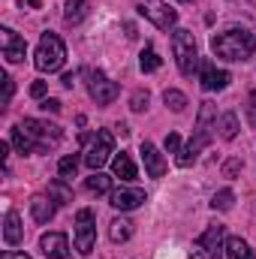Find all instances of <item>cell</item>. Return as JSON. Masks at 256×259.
I'll return each mask as SVG.
<instances>
[{
	"label": "cell",
	"mask_w": 256,
	"mask_h": 259,
	"mask_svg": "<svg viewBox=\"0 0 256 259\" xmlns=\"http://www.w3.org/2000/svg\"><path fill=\"white\" fill-rule=\"evenodd\" d=\"M172 55H175L181 75H193L199 69V49H196V36L190 30H184V27L172 30Z\"/></svg>",
	"instance_id": "obj_3"
},
{
	"label": "cell",
	"mask_w": 256,
	"mask_h": 259,
	"mask_svg": "<svg viewBox=\"0 0 256 259\" xmlns=\"http://www.w3.org/2000/svg\"><path fill=\"white\" fill-rule=\"evenodd\" d=\"M160 64H163V61H160V55H157L151 46H148V49L142 52V58H139V66H142V72H154V69H160Z\"/></svg>",
	"instance_id": "obj_26"
},
{
	"label": "cell",
	"mask_w": 256,
	"mask_h": 259,
	"mask_svg": "<svg viewBox=\"0 0 256 259\" xmlns=\"http://www.w3.org/2000/svg\"><path fill=\"white\" fill-rule=\"evenodd\" d=\"M112 154H115V136L109 130H97V136L91 139V145L84 151V166L97 172L100 166H106L112 160Z\"/></svg>",
	"instance_id": "obj_4"
},
{
	"label": "cell",
	"mask_w": 256,
	"mask_h": 259,
	"mask_svg": "<svg viewBox=\"0 0 256 259\" xmlns=\"http://www.w3.org/2000/svg\"><path fill=\"white\" fill-rule=\"evenodd\" d=\"M24 133L27 136H33L36 139V145L42 148V151H49V148H55L61 139H64V130L58 127V124H49V121H39V118H24Z\"/></svg>",
	"instance_id": "obj_6"
},
{
	"label": "cell",
	"mask_w": 256,
	"mask_h": 259,
	"mask_svg": "<svg viewBox=\"0 0 256 259\" xmlns=\"http://www.w3.org/2000/svg\"><path fill=\"white\" fill-rule=\"evenodd\" d=\"M75 172H78V157H75V154L61 157V163H58V175H61V181H72Z\"/></svg>",
	"instance_id": "obj_24"
},
{
	"label": "cell",
	"mask_w": 256,
	"mask_h": 259,
	"mask_svg": "<svg viewBox=\"0 0 256 259\" xmlns=\"http://www.w3.org/2000/svg\"><path fill=\"white\" fill-rule=\"evenodd\" d=\"M130 235H133V223H130L127 217H115V220L109 223V238H112L115 244L130 241Z\"/></svg>",
	"instance_id": "obj_19"
},
{
	"label": "cell",
	"mask_w": 256,
	"mask_h": 259,
	"mask_svg": "<svg viewBox=\"0 0 256 259\" xmlns=\"http://www.w3.org/2000/svg\"><path fill=\"white\" fill-rule=\"evenodd\" d=\"M139 15H145L148 21H154L160 30H172L178 24V12L172 6H166L163 0H145V3H139Z\"/></svg>",
	"instance_id": "obj_7"
},
{
	"label": "cell",
	"mask_w": 256,
	"mask_h": 259,
	"mask_svg": "<svg viewBox=\"0 0 256 259\" xmlns=\"http://www.w3.org/2000/svg\"><path fill=\"white\" fill-rule=\"evenodd\" d=\"M148 103H151V94H148V91H136V94L130 97V109H133V112H145Z\"/></svg>",
	"instance_id": "obj_28"
},
{
	"label": "cell",
	"mask_w": 256,
	"mask_h": 259,
	"mask_svg": "<svg viewBox=\"0 0 256 259\" xmlns=\"http://www.w3.org/2000/svg\"><path fill=\"white\" fill-rule=\"evenodd\" d=\"M66 61V49L61 42L58 33H42L39 36V46H36V55H33V66L39 72H58Z\"/></svg>",
	"instance_id": "obj_2"
},
{
	"label": "cell",
	"mask_w": 256,
	"mask_h": 259,
	"mask_svg": "<svg viewBox=\"0 0 256 259\" xmlns=\"http://www.w3.org/2000/svg\"><path fill=\"white\" fill-rule=\"evenodd\" d=\"M163 103H166L172 112H184V109H187V97H184L181 91H175V88H169V91L163 94Z\"/></svg>",
	"instance_id": "obj_25"
},
{
	"label": "cell",
	"mask_w": 256,
	"mask_h": 259,
	"mask_svg": "<svg viewBox=\"0 0 256 259\" xmlns=\"http://www.w3.org/2000/svg\"><path fill=\"white\" fill-rule=\"evenodd\" d=\"M84 187H88L91 193H97V196H100V193H109V190H112V178H109V175H103V172L97 169V172L84 181Z\"/></svg>",
	"instance_id": "obj_23"
},
{
	"label": "cell",
	"mask_w": 256,
	"mask_h": 259,
	"mask_svg": "<svg viewBox=\"0 0 256 259\" xmlns=\"http://www.w3.org/2000/svg\"><path fill=\"white\" fill-rule=\"evenodd\" d=\"M199 81H202L205 91H223V88L232 81V75H229L226 69H217L211 61H202V64H199Z\"/></svg>",
	"instance_id": "obj_10"
},
{
	"label": "cell",
	"mask_w": 256,
	"mask_h": 259,
	"mask_svg": "<svg viewBox=\"0 0 256 259\" xmlns=\"http://www.w3.org/2000/svg\"><path fill=\"white\" fill-rule=\"evenodd\" d=\"M247 118H250V124H256V91L250 94V100H247Z\"/></svg>",
	"instance_id": "obj_35"
},
{
	"label": "cell",
	"mask_w": 256,
	"mask_h": 259,
	"mask_svg": "<svg viewBox=\"0 0 256 259\" xmlns=\"http://www.w3.org/2000/svg\"><path fill=\"white\" fill-rule=\"evenodd\" d=\"M241 169H244V163H241V157H229V160L223 163V175H226V178H235V175H238Z\"/></svg>",
	"instance_id": "obj_30"
},
{
	"label": "cell",
	"mask_w": 256,
	"mask_h": 259,
	"mask_svg": "<svg viewBox=\"0 0 256 259\" xmlns=\"http://www.w3.org/2000/svg\"><path fill=\"white\" fill-rule=\"evenodd\" d=\"M39 109H42V112L58 115V112H61V100H52V97H49V100H42V106H39Z\"/></svg>",
	"instance_id": "obj_32"
},
{
	"label": "cell",
	"mask_w": 256,
	"mask_h": 259,
	"mask_svg": "<svg viewBox=\"0 0 256 259\" xmlns=\"http://www.w3.org/2000/svg\"><path fill=\"white\" fill-rule=\"evenodd\" d=\"M9 157V142H0V160H6Z\"/></svg>",
	"instance_id": "obj_37"
},
{
	"label": "cell",
	"mask_w": 256,
	"mask_h": 259,
	"mask_svg": "<svg viewBox=\"0 0 256 259\" xmlns=\"http://www.w3.org/2000/svg\"><path fill=\"white\" fill-rule=\"evenodd\" d=\"M84 15H88V0H66V9H64L66 24H78Z\"/></svg>",
	"instance_id": "obj_22"
},
{
	"label": "cell",
	"mask_w": 256,
	"mask_h": 259,
	"mask_svg": "<svg viewBox=\"0 0 256 259\" xmlns=\"http://www.w3.org/2000/svg\"><path fill=\"white\" fill-rule=\"evenodd\" d=\"M39 247L49 259H69V241L64 232H49L39 238Z\"/></svg>",
	"instance_id": "obj_12"
},
{
	"label": "cell",
	"mask_w": 256,
	"mask_h": 259,
	"mask_svg": "<svg viewBox=\"0 0 256 259\" xmlns=\"http://www.w3.org/2000/svg\"><path fill=\"white\" fill-rule=\"evenodd\" d=\"M226 259H253V250L244 238H226Z\"/></svg>",
	"instance_id": "obj_21"
},
{
	"label": "cell",
	"mask_w": 256,
	"mask_h": 259,
	"mask_svg": "<svg viewBox=\"0 0 256 259\" xmlns=\"http://www.w3.org/2000/svg\"><path fill=\"white\" fill-rule=\"evenodd\" d=\"M0 52H3L6 64H21L24 55H27V42L12 27H0Z\"/></svg>",
	"instance_id": "obj_9"
},
{
	"label": "cell",
	"mask_w": 256,
	"mask_h": 259,
	"mask_svg": "<svg viewBox=\"0 0 256 259\" xmlns=\"http://www.w3.org/2000/svg\"><path fill=\"white\" fill-rule=\"evenodd\" d=\"M39 3H42V0H27V6H33V9H36Z\"/></svg>",
	"instance_id": "obj_39"
},
{
	"label": "cell",
	"mask_w": 256,
	"mask_h": 259,
	"mask_svg": "<svg viewBox=\"0 0 256 259\" xmlns=\"http://www.w3.org/2000/svg\"><path fill=\"white\" fill-rule=\"evenodd\" d=\"M94 241H97V217L91 208H78L75 211V250L88 256L94 250Z\"/></svg>",
	"instance_id": "obj_5"
},
{
	"label": "cell",
	"mask_w": 256,
	"mask_h": 259,
	"mask_svg": "<svg viewBox=\"0 0 256 259\" xmlns=\"http://www.w3.org/2000/svg\"><path fill=\"white\" fill-rule=\"evenodd\" d=\"M88 94L97 106H109L118 100V84L112 78H106L103 72H91L88 75Z\"/></svg>",
	"instance_id": "obj_8"
},
{
	"label": "cell",
	"mask_w": 256,
	"mask_h": 259,
	"mask_svg": "<svg viewBox=\"0 0 256 259\" xmlns=\"http://www.w3.org/2000/svg\"><path fill=\"white\" fill-rule=\"evenodd\" d=\"M30 97H33V100H42V97H46V81H33V84H30Z\"/></svg>",
	"instance_id": "obj_34"
},
{
	"label": "cell",
	"mask_w": 256,
	"mask_h": 259,
	"mask_svg": "<svg viewBox=\"0 0 256 259\" xmlns=\"http://www.w3.org/2000/svg\"><path fill=\"white\" fill-rule=\"evenodd\" d=\"M211 52L220 58V61H247L256 52V33H250L247 27H229L223 33H214L211 36Z\"/></svg>",
	"instance_id": "obj_1"
},
{
	"label": "cell",
	"mask_w": 256,
	"mask_h": 259,
	"mask_svg": "<svg viewBox=\"0 0 256 259\" xmlns=\"http://www.w3.org/2000/svg\"><path fill=\"white\" fill-rule=\"evenodd\" d=\"M21 238H24V232H21V217H18V211H6V220H3V241H6L9 247H15V244H21Z\"/></svg>",
	"instance_id": "obj_17"
},
{
	"label": "cell",
	"mask_w": 256,
	"mask_h": 259,
	"mask_svg": "<svg viewBox=\"0 0 256 259\" xmlns=\"http://www.w3.org/2000/svg\"><path fill=\"white\" fill-rule=\"evenodd\" d=\"M112 172H115V178H121V181H136V163L130 160V154H118V157H112Z\"/></svg>",
	"instance_id": "obj_18"
},
{
	"label": "cell",
	"mask_w": 256,
	"mask_h": 259,
	"mask_svg": "<svg viewBox=\"0 0 256 259\" xmlns=\"http://www.w3.org/2000/svg\"><path fill=\"white\" fill-rule=\"evenodd\" d=\"M220 241H223V226L220 223H211L202 235H199V241H196V247H199V253H205V256H214L217 250H220Z\"/></svg>",
	"instance_id": "obj_14"
},
{
	"label": "cell",
	"mask_w": 256,
	"mask_h": 259,
	"mask_svg": "<svg viewBox=\"0 0 256 259\" xmlns=\"http://www.w3.org/2000/svg\"><path fill=\"white\" fill-rule=\"evenodd\" d=\"M217 133H220V139L232 142V139L238 136V115H235V112L220 115V118H217Z\"/></svg>",
	"instance_id": "obj_20"
},
{
	"label": "cell",
	"mask_w": 256,
	"mask_h": 259,
	"mask_svg": "<svg viewBox=\"0 0 256 259\" xmlns=\"http://www.w3.org/2000/svg\"><path fill=\"white\" fill-rule=\"evenodd\" d=\"M9 142H12V148H15L18 154H36V151H42V148L36 145V139L24 133V127H21V124L9 130Z\"/></svg>",
	"instance_id": "obj_16"
},
{
	"label": "cell",
	"mask_w": 256,
	"mask_h": 259,
	"mask_svg": "<svg viewBox=\"0 0 256 259\" xmlns=\"http://www.w3.org/2000/svg\"><path fill=\"white\" fill-rule=\"evenodd\" d=\"M12 91H15L12 78H9V75H3V103H9V100H12Z\"/></svg>",
	"instance_id": "obj_33"
},
{
	"label": "cell",
	"mask_w": 256,
	"mask_h": 259,
	"mask_svg": "<svg viewBox=\"0 0 256 259\" xmlns=\"http://www.w3.org/2000/svg\"><path fill=\"white\" fill-rule=\"evenodd\" d=\"M181 151V136L178 133H169L166 136V154H178Z\"/></svg>",
	"instance_id": "obj_31"
},
{
	"label": "cell",
	"mask_w": 256,
	"mask_h": 259,
	"mask_svg": "<svg viewBox=\"0 0 256 259\" xmlns=\"http://www.w3.org/2000/svg\"><path fill=\"white\" fill-rule=\"evenodd\" d=\"M55 211H58V202L52 199V196H33L30 199V214H33V220L36 223H49L52 217H55Z\"/></svg>",
	"instance_id": "obj_15"
},
{
	"label": "cell",
	"mask_w": 256,
	"mask_h": 259,
	"mask_svg": "<svg viewBox=\"0 0 256 259\" xmlns=\"http://www.w3.org/2000/svg\"><path fill=\"white\" fill-rule=\"evenodd\" d=\"M72 84H75V75H72V72H66V75H64V88H72Z\"/></svg>",
	"instance_id": "obj_38"
},
{
	"label": "cell",
	"mask_w": 256,
	"mask_h": 259,
	"mask_svg": "<svg viewBox=\"0 0 256 259\" xmlns=\"http://www.w3.org/2000/svg\"><path fill=\"white\" fill-rule=\"evenodd\" d=\"M0 259H30V256H27V253H21V250H6Z\"/></svg>",
	"instance_id": "obj_36"
},
{
	"label": "cell",
	"mask_w": 256,
	"mask_h": 259,
	"mask_svg": "<svg viewBox=\"0 0 256 259\" xmlns=\"http://www.w3.org/2000/svg\"><path fill=\"white\" fill-rule=\"evenodd\" d=\"M178 3H190V0H178Z\"/></svg>",
	"instance_id": "obj_40"
},
{
	"label": "cell",
	"mask_w": 256,
	"mask_h": 259,
	"mask_svg": "<svg viewBox=\"0 0 256 259\" xmlns=\"http://www.w3.org/2000/svg\"><path fill=\"white\" fill-rule=\"evenodd\" d=\"M49 196H52V199H55V202H58V205H64V202H72V193H69V190H66L64 184H61V181H58V184H52V187H49Z\"/></svg>",
	"instance_id": "obj_29"
},
{
	"label": "cell",
	"mask_w": 256,
	"mask_h": 259,
	"mask_svg": "<svg viewBox=\"0 0 256 259\" xmlns=\"http://www.w3.org/2000/svg\"><path fill=\"white\" fill-rule=\"evenodd\" d=\"M232 202H235V193L232 190H220V193H214V199H211V208L214 211H229Z\"/></svg>",
	"instance_id": "obj_27"
},
{
	"label": "cell",
	"mask_w": 256,
	"mask_h": 259,
	"mask_svg": "<svg viewBox=\"0 0 256 259\" xmlns=\"http://www.w3.org/2000/svg\"><path fill=\"white\" fill-rule=\"evenodd\" d=\"M142 163H145V172L151 178H163L166 175V160H163V154L157 151L154 142H142Z\"/></svg>",
	"instance_id": "obj_11"
},
{
	"label": "cell",
	"mask_w": 256,
	"mask_h": 259,
	"mask_svg": "<svg viewBox=\"0 0 256 259\" xmlns=\"http://www.w3.org/2000/svg\"><path fill=\"white\" fill-rule=\"evenodd\" d=\"M109 202L118 211H133V208H139L145 202V190H139V187H121V190H112Z\"/></svg>",
	"instance_id": "obj_13"
}]
</instances>
